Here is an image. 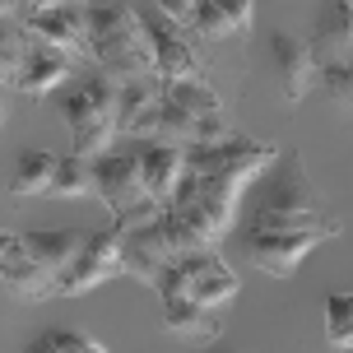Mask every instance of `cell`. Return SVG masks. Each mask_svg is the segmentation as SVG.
<instances>
[{"instance_id":"obj_1","label":"cell","mask_w":353,"mask_h":353,"mask_svg":"<svg viewBox=\"0 0 353 353\" xmlns=\"http://www.w3.org/2000/svg\"><path fill=\"white\" fill-rule=\"evenodd\" d=\"M88 52L117 84L135 79V74H154V47L144 33V19L125 0L88 10Z\"/></svg>"},{"instance_id":"obj_2","label":"cell","mask_w":353,"mask_h":353,"mask_svg":"<svg viewBox=\"0 0 353 353\" xmlns=\"http://www.w3.org/2000/svg\"><path fill=\"white\" fill-rule=\"evenodd\" d=\"M325 223H335V214L325 210V200L316 195L302 154L298 149L279 154V172L265 181V195L251 214V228L293 232V228H325Z\"/></svg>"},{"instance_id":"obj_3","label":"cell","mask_w":353,"mask_h":353,"mask_svg":"<svg viewBox=\"0 0 353 353\" xmlns=\"http://www.w3.org/2000/svg\"><path fill=\"white\" fill-rule=\"evenodd\" d=\"M93 181H98V195H103L107 210H112V228L117 232L144 228V223H154L163 214V205L144 191L140 163H135L130 149H103L93 159Z\"/></svg>"},{"instance_id":"obj_4","label":"cell","mask_w":353,"mask_h":353,"mask_svg":"<svg viewBox=\"0 0 353 353\" xmlns=\"http://www.w3.org/2000/svg\"><path fill=\"white\" fill-rule=\"evenodd\" d=\"M61 117L74 135V154L79 159H98L103 149L117 140V79L112 74H93L79 88L61 98Z\"/></svg>"},{"instance_id":"obj_5","label":"cell","mask_w":353,"mask_h":353,"mask_svg":"<svg viewBox=\"0 0 353 353\" xmlns=\"http://www.w3.org/2000/svg\"><path fill=\"white\" fill-rule=\"evenodd\" d=\"M339 219L335 223H325V228H293V232H270V228H247V261L270 274V279H288L302 261H307V251H316L325 237H339Z\"/></svg>"},{"instance_id":"obj_6","label":"cell","mask_w":353,"mask_h":353,"mask_svg":"<svg viewBox=\"0 0 353 353\" xmlns=\"http://www.w3.org/2000/svg\"><path fill=\"white\" fill-rule=\"evenodd\" d=\"M117 274H125V265H121V232H117V228L88 232L84 247H79V256L56 274V293H61V298H79V293H88V288L117 279Z\"/></svg>"},{"instance_id":"obj_7","label":"cell","mask_w":353,"mask_h":353,"mask_svg":"<svg viewBox=\"0 0 353 353\" xmlns=\"http://www.w3.org/2000/svg\"><path fill=\"white\" fill-rule=\"evenodd\" d=\"M140 19H144V33H149V47H154V74L163 84L168 79H205V61L191 47V28L186 23H172L154 5L140 10Z\"/></svg>"},{"instance_id":"obj_8","label":"cell","mask_w":353,"mask_h":353,"mask_svg":"<svg viewBox=\"0 0 353 353\" xmlns=\"http://www.w3.org/2000/svg\"><path fill=\"white\" fill-rule=\"evenodd\" d=\"M270 56H274V74H279V93L288 107H298L312 84H316V56H312V42H302L298 33H274L270 37Z\"/></svg>"},{"instance_id":"obj_9","label":"cell","mask_w":353,"mask_h":353,"mask_svg":"<svg viewBox=\"0 0 353 353\" xmlns=\"http://www.w3.org/2000/svg\"><path fill=\"white\" fill-rule=\"evenodd\" d=\"M135 163H140V176H144V191L154 195L159 205H168L176 191V181L186 172V149L172 140H130L125 144Z\"/></svg>"},{"instance_id":"obj_10","label":"cell","mask_w":353,"mask_h":353,"mask_svg":"<svg viewBox=\"0 0 353 353\" xmlns=\"http://www.w3.org/2000/svg\"><path fill=\"white\" fill-rule=\"evenodd\" d=\"M176 265L186 270L191 298H200L205 307H228L237 298V274L223 265L219 251H191V256H176Z\"/></svg>"},{"instance_id":"obj_11","label":"cell","mask_w":353,"mask_h":353,"mask_svg":"<svg viewBox=\"0 0 353 353\" xmlns=\"http://www.w3.org/2000/svg\"><path fill=\"white\" fill-rule=\"evenodd\" d=\"M163 330L186 344H210L223 335V316L219 307H205L191 293H176V298H163Z\"/></svg>"},{"instance_id":"obj_12","label":"cell","mask_w":353,"mask_h":353,"mask_svg":"<svg viewBox=\"0 0 353 353\" xmlns=\"http://www.w3.org/2000/svg\"><path fill=\"white\" fill-rule=\"evenodd\" d=\"M28 33L61 52H88V14L79 5H56V10H28L23 14Z\"/></svg>"},{"instance_id":"obj_13","label":"cell","mask_w":353,"mask_h":353,"mask_svg":"<svg viewBox=\"0 0 353 353\" xmlns=\"http://www.w3.org/2000/svg\"><path fill=\"white\" fill-rule=\"evenodd\" d=\"M168 261H176V256H172V242H168V232H163L159 219H154V223H144V228L121 232V265H125V274L154 283V279H159V270Z\"/></svg>"},{"instance_id":"obj_14","label":"cell","mask_w":353,"mask_h":353,"mask_svg":"<svg viewBox=\"0 0 353 353\" xmlns=\"http://www.w3.org/2000/svg\"><path fill=\"white\" fill-rule=\"evenodd\" d=\"M251 14H256V5H251V0H195L191 33L205 37V42H223V37L247 33Z\"/></svg>"},{"instance_id":"obj_15","label":"cell","mask_w":353,"mask_h":353,"mask_svg":"<svg viewBox=\"0 0 353 353\" xmlns=\"http://www.w3.org/2000/svg\"><path fill=\"white\" fill-rule=\"evenodd\" d=\"M0 283H5L14 298H23V302L56 298V274L42 261H33V256L23 251V242H19L10 256H0Z\"/></svg>"},{"instance_id":"obj_16","label":"cell","mask_w":353,"mask_h":353,"mask_svg":"<svg viewBox=\"0 0 353 353\" xmlns=\"http://www.w3.org/2000/svg\"><path fill=\"white\" fill-rule=\"evenodd\" d=\"M353 52V0H330L321 10L316 37H312V56H316V70L330 56H349Z\"/></svg>"},{"instance_id":"obj_17","label":"cell","mask_w":353,"mask_h":353,"mask_svg":"<svg viewBox=\"0 0 353 353\" xmlns=\"http://www.w3.org/2000/svg\"><path fill=\"white\" fill-rule=\"evenodd\" d=\"M70 74V52H61V47H47V42H37L28 61H23V70H19V84L28 98H42V93H52L61 79Z\"/></svg>"},{"instance_id":"obj_18","label":"cell","mask_w":353,"mask_h":353,"mask_svg":"<svg viewBox=\"0 0 353 353\" xmlns=\"http://www.w3.org/2000/svg\"><path fill=\"white\" fill-rule=\"evenodd\" d=\"M84 237L88 232H74V228H33V232H23L19 242H23V251H28L33 261H42L52 274H61V270L79 256Z\"/></svg>"},{"instance_id":"obj_19","label":"cell","mask_w":353,"mask_h":353,"mask_svg":"<svg viewBox=\"0 0 353 353\" xmlns=\"http://www.w3.org/2000/svg\"><path fill=\"white\" fill-rule=\"evenodd\" d=\"M56 154L52 149H28L19 154L14 163V176H10V195L14 200H28V195H47L52 191V176H56Z\"/></svg>"},{"instance_id":"obj_20","label":"cell","mask_w":353,"mask_h":353,"mask_svg":"<svg viewBox=\"0 0 353 353\" xmlns=\"http://www.w3.org/2000/svg\"><path fill=\"white\" fill-rule=\"evenodd\" d=\"M98 181H93V159H79V154H65L56 163V176H52V191L47 195H93Z\"/></svg>"},{"instance_id":"obj_21","label":"cell","mask_w":353,"mask_h":353,"mask_svg":"<svg viewBox=\"0 0 353 353\" xmlns=\"http://www.w3.org/2000/svg\"><path fill=\"white\" fill-rule=\"evenodd\" d=\"M163 98H172V103H181L186 112H195V117H210V112H223V98L214 93L205 79H168L163 84Z\"/></svg>"},{"instance_id":"obj_22","label":"cell","mask_w":353,"mask_h":353,"mask_svg":"<svg viewBox=\"0 0 353 353\" xmlns=\"http://www.w3.org/2000/svg\"><path fill=\"white\" fill-rule=\"evenodd\" d=\"M325 339L330 349H353V293H325Z\"/></svg>"},{"instance_id":"obj_23","label":"cell","mask_w":353,"mask_h":353,"mask_svg":"<svg viewBox=\"0 0 353 353\" xmlns=\"http://www.w3.org/2000/svg\"><path fill=\"white\" fill-rule=\"evenodd\" d=\"M321 88H325V98L339 103L344 112H353V52L349 56H330L325 65H321Z\"/></svg>"},{"instance_id":"obj_24","label":"cell","mask_w":353,"mask_h":353,"mask_svg":"<svg viewBox=\"0 0 353 353\" xmlns=\"http://www.w3.org/2000/svg\"><path fill=\"white\" fill-rule=\"evenodd\" d=\"M52 335V344L61 353H107L98 339H88V335H79V330H47Z\"/></svg>"},{"instance_id":"obj_25","label":"cell","mask_w":353,"mask_h":353,"mask_svg":"<svg viewBox=\"0 0 353 353\" xmlns=\"http://www.w3.org/2000/svg\"><path fill=\"white\" fill-rule=\"evenodd\" d=\"M159 14H168L172 23H186L191 28V10H195V0H149Z\"/></svg>"},{"instance_id":"obj_26","label":"cell","mask_w":353,"mask_h":353,"mask_svg":"<svg viewBox=\"0 0 353 353\" xmlns=\"http://www.w3.org/2000/svg\"><path fill=\"white\" fill-rule=\"evenodd\" d=\"M28 353H61V349H56V344H52V335L42 330V335H37L33 344H28Z\"/></svg>"},{"instance_id":"obj_27","label":"cell","mask_w":353,"mask_h":353,"mask_svg":"<svg viewBox=\"0 0 353 353\" xmlns=\"http://www.w3.org/2000/svg\"><path fill=\"white\" fill-rule=\"evenodd\" d=\"M28 10H56V5H84V0H23Z\"/></svg>"},{"instance_id":"obj_28","label":"cell","mask_w":353,"mask_h":353,"mask_svg":"<svg viewBox=\"0 0 353 353\" xmlns=\"http://www.w3.org/2000/svg\"><path fill=\"white\" fill-rule=\"evenodd\" d=\"M14 247H19V237H14V232H0V256H10Z\"/></svg>"},{"instance_id":"obj_29","label":"cell","mask_w":353,"mask_h":353,"mask_svg":"<svg viewBox=\"0 0 353 353\" xmlns=\"http://www.w3.org/2000/svg\"><path fill=\"white\" fill-rule=\"evenodd\" d=\"M19 10V0H0V19H10Z\"/></svg>"}]
</instances>
